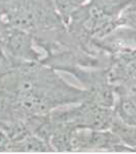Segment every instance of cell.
<instances>
[{
	"instance_id": "6da1fadb",
	"label": "cell",
	"mask_w": 136,
	"mask_h": 154,
	"mask_svg": "<svg viewBox=\"0 0 136 154\" xmlns=\"http://www.w3.org/2000/svg\"><path fill=\"white\" fill-rule=\"evenodd\" d=\"M118 114L122 122L136 126V92L127 94L120 99Z\"/></svg>"
},
{
	"instance_id": "7a4b0ae2",
	"label": "cell",
	"mask_w": 136,
	"mask_h": 154,
	"mask_svg": "<svg viewBox=\"0 0 136 154\" xmlns=\"http://www.w3.org/2000/svg\"><path fill=\"white\" fill-rule=\"evenodd\" d=\"M113 130L117 133L119 140L122 138L126 142V144L136 145V126L119 121L113 123Z\"/></svg>"
},
{
	"instance_id": "3957f363",
	"label": "cell",
	"mask_w": 136,
	"mask_h": 154,
	"mask_svg": "<svg viewBox=\"0 0 136 154\" xmlns=\"http://www.w3.org/2000/svg\"><path fill=\"white\" fill-rule=\"evenodd\" d=\"M24 150L26 151H36V152H43L47 151V147L44 143L36 140V138H31L24 145Z\"/></svg>"
},
{
	"instance_id": "277c9868",
	"label": "cell",
	"mask_w": 136,
	"mask_h": 154,
	"mask_svg": "<svg viewBox=\"0 0 136 154\" xmlns=\"http://www.w3.org/2000/svg\"><path fill=\"white\" fill-rule=\"evenodd\" d=\"M58 4V8L61 10L62 13H67L70 11V8H72V3L71 0H56Z\"/></svg>"
},
{
	"instance_id": "5b68a950",
	"label": "cell",
	"mask_w": 136,
	"mask_h": 154,
	"mask_svg": "<svg viewBox=\"0 0 136 154\" xmlns=\"http://www.w3.org/2000/svg\"><path fill=\"white\" fill-rule=\"evenodd\" d=\"M11 43H12L13 47H14L15 49H20L21 46H22V44H23V38H22V36H21V35L15 36L14 38L12 39Z\"/></svg>"
},
{
	"instance_id": "8992f818",
	"label": "cell",
	"mask_w": 136,
	"mask_h": 154,
	"mask_svg": "<svg viewBox=\"0 0 136 154\" xmlns=\"http://www.w3.org/2000/svg\"><path fill=\"white\" fill-rule=\"evenodd\" d=\"M0 66H1V62H0Z\"/></svg>"
}]
</instances>
